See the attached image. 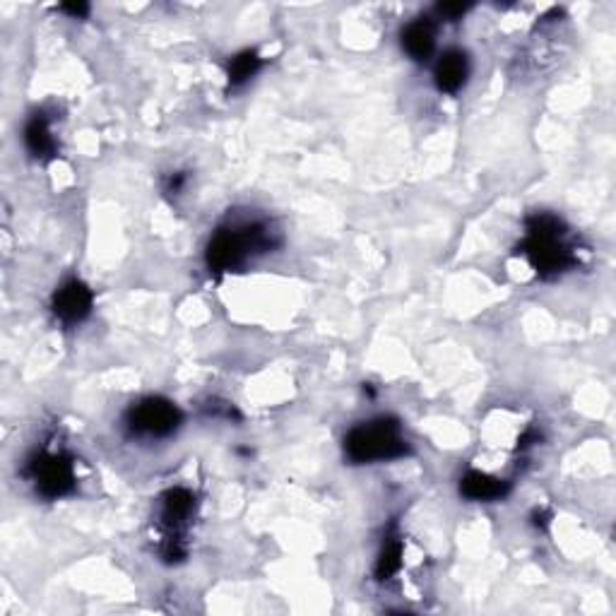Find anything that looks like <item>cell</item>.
<instances>
[{
    "label": "cell",
    "mask_w": 616,
    "mask_h": 616,
    "mask_svg": "<svg viewBox=\"0 0 616 616\" xmlns=\"http://www.w3.org/2000/svg\"><path fill=\"white\" fill-rule=\"evenodd\" d=\"M520 253L530 260L539 277H556L578 265V253L576 246L568 241V229L559 217L549 212L527 217Z\"/></svg>",
    "instance_id": "obj_1"
},
{
    "label": "cell",
    "mask_w": 616,
    "mask_h": 616,
    "mask_svg": "<svg viewBox=\"0 0 616 616\" xmlns=\"http://www.w3.org/2000/svg\"><path fill=\"white\" fill-rule=\"evenodd\" d=\"M272 248V231L260 222L231 224L215 231L207 244V268L215 275L231 272Z\"/></svg>",
    "instance_id": "obj_2"
},
{
    "label": "cell",
    "mask_w": 616,
    "mask_h": 616,
    "mask_svg": "<svg viewBox=\"0 0 616 616\" xmlns=\"http://www.w3.org/2000/svg\"><path fill=\"white\" fill-rule=\"evenodd\" d=\"M410 453V443L402 436L400 422L393 417H378L354 426L345 436V455L354 465L398 460Z\"/></svg>",
    "instance_id": "obj_3"
},
{
    "label": "cell",
    "mask_w": 616,
    "mask_h": 616,
    "mask_svg": "<svg viewBox=\"0 0 616 616\" xmlns=\"http://www.w3.org/2000/svg\"><path fill=\"white\" fill-rule=\"evenodd\" d=\"M25 475L39 496L58 501L70 496L77 487L75 462L63 448H41L27 460Z\"/></svg>",
    "instance_id": "obj_4"
},
{
    "label": "cell",
    "mask_w": 616,
    "mask_h": 616,
    "mask_svg": "<svg viewBox=\"0 0 616 616\" xmlns=\"http://www.w3.org/2000/svg\"><path fill=\"white\" fill-rule=\"evenodd\" d=\"M195 513V494L186 487H174L162 496V511H159V525H162V556L174 561L186 559V530Z\"/></svg>",
    "instance_id": "obj_5"
},
{
    "label": "cell",
    "mask_w": 616,
    "mask_h": 616,
    "mask_svg": "<svg viewBox=\"0 0 616 616\" xmlns=\"http://www.w3.org/2000/svg\"><path fill=\"white\" fill-rule=\"evenodd\" d=\"M181 412L164 398H145L126 414V429L135 438H167L181 426Z\"/></svg>",
    "instance_id": "obj_6"
},
{
    "label": "cell",
    "mask_w": 616,
    "mask_h": 616,
    "mask_svg": "<svg viewBox=\"0 0 616 616\" xmlns=\"http://www.w3.org/2000/svg\"><path fill=\"white\" fill-rule=\"evenodd\" d=\"M92 306H94L92 289L87 287L85 282L77 280V277L65 280L51 296L53 316H56V321L65 325V328H73V325H80L85 321V318L92 313Z\"/></svg>",
    "instance_id": "obj_7"
},
{
    "label": "cell",
    "mask_w": 616,
    "mask_h": 616,
    "mask_svg": "<svg viewBox=\"0 0 616 616\" xmlns=\"http://www.w3.org/2000/svg\"><path fill=\"white\" fill-rule=\"evenodd\" d=\"M467 77H470V58L465 51L450 49L438 58L434 80L436 87L446 94H458L465 87Z\"/></svg>",
    "instance_id": "obj_8"
},
{
    "label": "cell",
    "mask_w": 616,
    "mask_h": 616,
    "mask_svg": "<svg viewBox=\"0 0 616 616\" xmlns=\"http://www.w3.org/2000/svg\"><path fill=\"white\" fill-rule=\"evenodd\" d=\"M402 49H405L407 56L412 61L424 63L429 61L431 53L436 49V27L434 22L426 20V17H419V20H412L410 25H405L400 34Z\"/></svg>",
    "instance_id": "obj_9"
},
{
    "label": "cell",
    "mask_w": 616,
    "mask_h": 616,
    "mask_svg": "<svg viewBox=\"0 0 616 616\" xmlns=\"http://www.w3.org/2000/svg\"><path fill=\"white\" fill-rule=\"evenodd\" d=\"M508 491H511V482L482 470H470L460 479V494L470 501H501Z\"/></svg>",
    "instance_id": "obj_10"
},
{
    "label": "cell",
    "mask_w": 616,
    "mask_h": 616,
    "mask_svg": "<svg viewBox=\"0 0 616 616\" xmlns=\"http://www.w3.org/2000/svg\"><path fill=\"white\" fill-rule=\"evenodd\" d=\"M25 145L32 157L37 159H51L56 154V138L51 133L49 116L44 111H37L25 126Z\"/></svg>",
    "instance_id": "obj_11"
},
{
    "label": "cell",
    "mask_w": 616,
    "mask_h": 616,
    "mask_svg": "<svg viewBox=\"0 0 616 616\" xmlns=\"http://www.w3.org/2000/svg\"><path fill=\"white\" fill-rule=\"evenodd\" d=\"M402 556H405L402 539L398 535H388V539L383 542L381 554H378V561H376V578L390 580L395 573H400Z\"/></svg>",
    "instance_id": "obj_12"
},
{
    "label": "cell",
    "mask_w": 616,
    "mask_h": 616,
    "mask_svg": "<svg viewBox=\"0 0 616 616\" xmlns=\"http://www.w3.org/2000/svg\"><path fill=\"white\" fill-rule=\"evenodd\" d=\"M260 65H263V61H260V56H258L256 51L236 53V56L229 61V68H227L229 87L246 85V82L251 80V77L258 75Z\"/></svg>",
    "instance_id": "obj_13"
},
{
    "label": "cell",
    "mask_w": 616,
    "mask_h": 616,
    "mask_svg": "<svg viewBox=\"0 0 616 616\" xmlns=\"http://www.w3.org/2000/svg\"><path fill=\"white\" fill-rule=\"evenodd\" d=\"M470 10V5H462V3H448V5H438L436 13L438 17H446V20H458Z\"/></svg>",
    "instance_id": "obj_14"
},
{
    "label": "cell",
    "mask_w": 616,
    "mask_h": 616,
    "mask_svg": "<svg viewBox=\"0 0 616 616\" xmlns=\"http://www.w3.org/2000/svg\"><path fill=\"white\" fill-rule=\"evenodd\" d=\"M183 186H186V174H181V171H176V174H171V176H169L167 188H164V191H167L169 195H179V193L183 191Z\"/></svg>",
    "instance_id": "obj_15"
},
{
    "label": "cell",
    "mask_w": 616,
    "mask_h": 616,
    "mask_svg": "<svg viewBox=\"0 0 616 616\" xmlns=\"http://www.w3.org/2000/svg\"><path fill=\"white\" fill-rule=\"evenodd\" d=\"M61 10L77 20V17H87V13H90V5H85V3H65V5H61Z\"/></svg>",
    "instance_id": "obj_16"
}]
</instances>
